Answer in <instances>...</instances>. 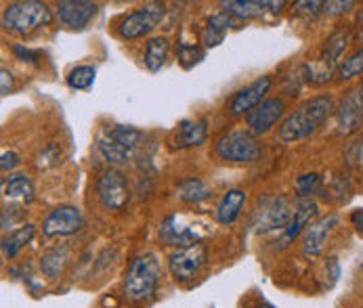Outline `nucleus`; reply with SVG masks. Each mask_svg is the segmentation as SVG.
I'll return each mask as SVG.
<instances>
[{"label":"nucleus","instance_id":"obj_1","mask_svg":"<svg viewBox=\"0 0 363 308\" xmlns=\"http://www.w3.org/2000/svg\"><path fill=\"white\" fill-rule=\"evenodd\" d=\"M334 111V101L330 95H317L303 105H298L279 126L277 137L281 143H296L315 135Z\"/></svg>","mask_w":363,"mask_h":308},{"label":"nucleus","instance_id":"obj_2","mask_svg":"<svg viewBox=\"0 0 363 308\" xmlns=\"http://www.w3.org/2000/svg\"><path fill=\"white\" fill-rule=\"evenodd\" d=\"M160 260L156 254H139L130 262L124 279V294L130 302H143L150 300L156 294L157 281H160Z\"/></svg>","mask_w":363,"mask_h":308},{"label":"nucleus","instance_id":"obj_3","mask_svg":"<svg viewBox=\"0 0 363 308\" xmlns=\"http://www.w3.org/2000/svg\"><path fill=\"white\" fill-rule=\"evenodd\" d=\"M52 19L51 8L47 2H38V0H19V2H11L6 4L4 13H2V25L4 30L19 34V36H28L32 32H36L38 28L49 25Z\"/></svg>","mask_w":363,"mask_h":308},{"label":"nucleus","instance_id":"obj_4","mask_svg":"<svg viewBox=\"0 0 363 308\" xmlns=\"http://www.w3.org/2000/svg\"><path fill=\"white\" fill-rule=\"evenodd\" d=\"M296 205L288 195H275V198H262L257 204L255 218H252V231L269 233L275 229H286L294 216Z\"/></svg>","mask_w":363,"mask_h":308},{"label":"nucleus","instance_id":"obj_5","mask_svg":"<svg viewBox=\"0 0 363 308\" xmlns=\"http://www.w3.org/2000/svg\"><path fill=\"white\" fill-rule=\"evenodd\" d=\"M214 152L225 161H257L262 147L250 130H231L216 141Z\"/></svg>","mask_w":363,"mask_h":308},{"label":"nucleus","instance_id":"obj_6","mask_svg":"<svg viewBox=\"0 0 363 308\" xmlns=\"http://www.w3.org/2000/svg\"><path fill=\"white\" fill-rule=\"evenodd\" d=\"M164 17V6L152 2V4H145L133 13H128L120 25H118V34L124 38V40H139L143 36H147L152 30H156L157 23L162 21Z\"/></svg>","mask_w":363,"mask_h":308},{"label":"nucleus","instance_id":"obj_7","mask_svg":"<svg viewBox=\"0 0 363 308\" xmlns=\"http://www.w3.org/2000/svg\"><path fill=\"white\" fill-rule=\"evenodd\" d=\"M97 198L107 210H122L128 204V181L120 170H105L97 181Z\"/></svg>","mask_w":363,"mask_h":308},{"label":"nucleus","instance_id":"obj_8","mask_svg":"<svg viewBox=\"0 0 363 308\" xmlns=\"http://www.w3.org/2000/svg\"><path fill=\"white\" fill-rule=\"evenodd\" d=\"M206 262V246L196 244L189 248H181L168 258L170 273L177 281H189L198 275V270Z\"/></svg>","mask_w":363,"mask_h":308},{"label":"nucleus","instance_id":"obj_9","mask_svg":"<svg viewBox=\"0 0 363 308\" xmlns=\"http://www.w3.org/2000/svg\"><path fill=\"white\" fill-rule=\"evenodd\" d=\"M82 212L76 205H59L43 222V233L47 237H63V235H74L82 229Z\"/></svg>","mask_w":363,"mask_h":308},{"label":"nucleus","instance_id":"obj_10","mask_svg":"<svg viewBox=\"0 0 363 308\" xmlns=\"http://www.w3.org/2000/svg\"><path fill=\"white\" fill-rule=\"evenodd\" d=\"M162 244L166 246H179V248H189L200 244V239L206 235L204 231H198L191 224H181V216L170 214L168 218H164L160 231H157Z\"/></svg>","mask_w":363,"mask_h":308},{"label":"nucleus","instance_id":"obj_11","mask_svg":"<svg viewBox=\"0 0 363 308\" xmlns=\"http://www.w3.org/2000/svg\"><path fill=\"white\" fill-rule=\"evenodd\" d=\"M286 113V103L279 97H269L257 105L250 113H246V124L252 135H264L269 132Z\"/></svg>","mask_w":363,"mask_h":308},{"label":"nucleus","instance_id":"obj_12","mask_svg":"<svg viewBox=\"0 0 363 308\" xmlns=\"http://www.w3.org/2000/svg\"><path fill=\"white\" fill-rule=\"evenodd\" d=\"M99 13V4L91 0H61L57 2V17L69 30H84Z\"/></svg>","mask_w":363,"mask_h":308},{"label":"nucleus","instance_id":"obj_13","mask_svg":"<svg viewBox=\"0 0 363 308\" xmlns=\"http://www.w3.org/2000/svg\"><path fill=\"white\" fill-rule=\"evenodd\" d=\"M271 84H273L271 76H260L259 80H255L252 84H248L242 91H238L235 97L229 103V113L233 118L250 113L257 105L264 101V95L271 91Z\"/></svg>","mask_w":363,"mask_h":308},{"label":"nucleus","instance_id":"obj_14","mask_svg":"<svg viewBox=\"0 0 363 308\" xmlns=\"http://www.w3.org/2000/svg\"><path fill=\"white\" fill-rule=\"evenodd\" d=\"M319 214V205L317 202H313L311 198H303L296 202V210H294V216L290 220V224L281 231V237H279V248H286L290 246L301 233L307 231V227L311 224L313 220L317 218Z\"/></svg>","mask_w":363,"mask_h":308},{"label":"nucleus","instance_id":"obj_15","mask_svg":"<svg viewBox=\"0 0 363 308\" xmlns=\"http://www.w3.org/2000/svg\"><path fill=\"white\" fill-rule=\"evenodd\" d=\"M338 224V216L336 214H328V216H321V218H315L311 224L307 227L305 231V237H303V252L305 256L317 258L323 248H325V241L332 233V229Z\"/></svg>","mask_w":363,"mask_h":308},{"label":"nucleus","instance_id":"obj_16","mask_svg":"<svg viewBox=\"0 0 363 308\" xmlns=\"http://www.w3.org/2000/svg\"><path fill=\"white\" fill-rule=\"evenodd\" d=\"M336 124L340 135H353L363 124V99L357 91H351L336 109Z\"/></svg>","mask_w":363,"mask_h":308},{"label":"nucleus","instance_id":"obj_17","mask_svg":"<svg viewBox=\"0 0 363 308\" xmlns=\"http://www.w3.org/2000/svg\"><path fill=\"white\" fill-rule=\"evenodd\" d=\"M208 124L206 120H183L179 128L174 130L170 145L174 149H185V147H200L206 143Z\"/></svg>","mask_w":363,"mask_h":308},{"label":"nucleus","instance_id":"obj_18","mask_svg":"<svg viewBox=\"0 0 363 308\" xmlns=\"http://www.w3.org/2000/svg\"><path fill=\"white\" fill-rule=\"evenodd\" d=\"M267 6L271 8V13H279L286 6V2L284 0H279V2H275V0H229V2H223L225 13L233 15L238 21L259 17L264 13Z\"/></svg>","mask_w":363,"mask_h":308},{"label":"nucleus","instance_id":"obj_19","mask_svg":"<svg viewBox=\"0 0 363 308\" xmlns=\"http://www.w3.org/2000/svg\"><path fill=\"white\" fill-rule=\"evenodd\" d=\"M231 25H238V19L233 15L225 13V11L212 15L206 21V25H204V32H202V40H204L208 49L218 47L225 40V34L229 32Z\"/></svg>","mask_w":363,"mask_h":308},{"label":"nucleus","instance_id":"obj_20","mask_svg":"<svg viewBox=\"0 0 363 308\" xmlns=\"http://www.w3.org/2000/svg\"><path fill=\"white\" fill-rule=\"evenodd\" d=\"M246 204V191H242V189H231V191H227L223 198H220V202L216 205V220L220 222V224H231V222H235L238 220V216H240V212H242V207Z\"/></svg>","mask_w":363,"mask_h":308},{"label":"nucleus","instance_id":"obj_21","mask_svg":"<svg viewBox=\"0 0 363 308\" xmlns=\"http://www.w3.org/2000/svg\"><path fill=\"white\" fill-rule=\"evenodd\" d=\"M36 235V227L34 224H23L15 231H11L9 235L2 237V254L4 258H15Z\"/></svg>","mask_w":363,"mask_h":308},{"label":"nucleus","instance_id":"obj_22","mask_svg":"<svg viewBox=\"0 0 363 308\" xmlns=\"http://www.w3.org/2000/svg\"><path fill=\"white\" fill-rule=\"evenodd\" d=\"M2 191L11 200H21L30 204L34 200V183L28 174H11L2 183Z\"/></svg>","mask_w":363,"mask_h":308},{"label":"nucleus","instance_id":"obj_23","mask_svg":"<svg viewBox=\"0 0 363 308\" xmlns=\"http://www.w3.org/2000/svg\"><path fill=\"white\" fill-rule=\"evenodd\" d=\"M177 193H179V200L185 204H202L212 195L210 187L198 176H189V178L181 181L177 185Z\"/></svg>","mask_w":363,"mask_h":308},{"label":"nucleus","instance_id":"obj_24","mask_svg":"<svg viewBox=\"0 0 363 308\" xmlns=\"http://www.w3.org/2000/svg\"><path fill=\"white\" fill-rule=\"evenodd\" d=\"M168 51H170V45L166 38L156 36V38H150L147 45H145V52H143V63L150 72H160L164 65H166V59H168Z\"/></svg>","mask_w":363,"mask_h":308},{"label":"nucleus","instance_id":"obj_25","mask_svg":"<svg viewBox=\"0 0 363 308\" xmlns=\"http://www.w3.org/2000/svg\"><path fill=\"white\" fill-rule=\"evenodd\" d=\"M97 149H99V154L104 155L105 161L116 164V166L128 164V161L135 157V154H133L130 149H126L124 145H120L118 141H113L109 135H101V137L97 139Z\"/></svg>","mask_w":363,"mask_h":308},{"label":"nucleus","instance_id":"obj_26","mask_svg":"<svg viewBox=\"0 0 363 308\" xmlns=\"http://www.w3.org/2000/svg\"><path fill=\"white\" fill-rule=\"evenodd\" d=\"M105 135H109L113 141H118L120 145H124L126 149H130L133 154H137V149L143 145L145 141V132L135 128V126H124V124H116L111 126Z\"/></svg>","mask_w":363,"mask_h":308},{"label":"nucleus","instance_id":"obj_27","mask_svg":"<svg viewBox=\"0 0 363 308\" xmlns=\"http://www.w3.org/2000/svg\"><path fill=\"white\" fill-rule=\"evenodd\" d=\"M95 78H97V69L93 65H78L67 74L65 82L72 91H86L95 84Z\"/></svg>","mask_w":363,"mask_h":308},{"label":"nucleus","instance_id":"obj_28","mask_svg":"<svg viewBox=\"0 0 363 308\" xmlns=\"http://www.w3.org/2000/svg\"><path fill=\"white\" fill-rule=\"evenodd\" d=\"M67 250L65 248H52L49 250L47 254H43L40 258V268H43V273L49 277V279H57L59 277V273L63 270V266H65V262H67Z\"/></svg>","mask_w":363,"mask_h":308},{"label":"nucleus","instance_id":"obj_29","mask_svg":"<svg viewBox=\"0 0 363 308\" xmlns=\"http://www.w3.org/2000/svg\"><path fill=\"white\" fill-rule=\"evenodd\" d=\"M338 78L340 80H351L355 76L363 74V47L359 51H355L351 57H347L340 65H338Z\"/></svg>","mask_w":363,"mask_h":308},{"label":"nucleus","instance_id":"obj_30","mask_svg":"<svg viewBox=\"0 0 363 308\" xmlns=\"http://www.w3.org/2000/svg\"><path fill=\"white\" fill-rule=\"evenodd\" d=\"M177 59L181 63L183 69H191L194 65H198L204 59V51L196 45H187V42H179L177 47Z\"/></svg>","mask_w":363,"mask_h":308},{"label":"nucleus","instance_id":"obj_31","mask_svg":"<svg viewBox=\"0 0 363 308\" xmlns=\"http://www.w3.org/2000/svg\"><path fill=\"white\" fill-rule=\"evenodd\" d=\"M321 185V176L317 172H307V174H301L296 178V195L303 200V198H311V193H315Z\"/></svg>","mask_w":363,"mask_h":308},{"label":"nucleus","instance_id":"obj_32","mask_svg":"<svg viewBox=\"0 0 363 308\" xmlns=\"http://www.w3.org/2000/svg\"><path fill=\"white\" fill-rule=\"evenodd\" d=\"M353 6H355V2H351V0H347V2H342V0H330V2H323V8L321 11L325 15H330V17H336V15L349 13Z\"/></svg>","mask_w":363,"mask_h":308},{"label":"nucleus","instance_id":"obj_33","mask_svg":"<svg viewBox=\"0 0 363 308\" xmlns=\"http://www.w3.org/2000/svg\"><path fill=\"white\" fill-rule=\"evenodd\" d=\"M21 218V210H19V205H6L4 210H2V229L6 231L9 227H13V222L15 220H19Z\"/></svg>","mask_w":363,"mask_h":308},{"label":"nucleus","instance_id":"obj_34","mask_svg":"<svg viewBox=\"0 0 363 308\" xmlns=\"http://www.w3.org/2000/svg\"><path fill=\"white\" fill-rule=\"evenodd\" d=\"M13 55L19 59V61H28V63H38V52L32 51V49H26L23 45H15L13 47Z\"/></svg>","mask_w":363,"mask_h":308},{"label":"nucleus","instance_id":"obj_35","mask_svg":"<svg viewBox=\"0 0 363 308\" xmlns=\"http://www.w3.org/2000/svg\"><path fill=\"white\" fill-rule=\"evenodd\" d=\"M57 159H59V149H57L55 145H51V147H47V149L40 154V157H38V166H40V168L55 166V164H57Z\"/></svg>","mask_w":363,"mask_h":308},{"label":"nucleus","instance_id":"obj_36","mask_svg":"<svg viewBox=\"0 0 363 308\" xmlns=\"http://www.w3.org/2000/svg\"><path fill=\"white\" fill-rule=\"evenodd\" d=\"M325 275L330 277V283L328 285H334L336 279H338V275H340V266H338V258L336 256L328 258V262H325Z\"/></svg>","mask_w":363,"mask_h":308},{"label":"nucleus","instance_id":"obj_37","mask_svg":"<svg viewBox=\"0 0 363 308\" xmlns=\"http://www.w3.org/2000/svg\"><path fill=\"white\" fill-rule=\"evenodd\" d=\"M17 164H19V155L15 154V152H2V157H0L2 172H11Z\"/></svg>","mask_w":363,"mask_h":308},{"label":"nucleus","instance_id":"obj_38","mask_svg":"<svg viewBox=\"0 0 363 308\" xmlns=\"http://www.w3.org/2000/svg\"><path fill=\"white\" fill-rule=\"evenodd\" d=\"M332 191H334L340 200H347V195H345V193H349V191H351V185H349V181H347V178H342V176H340V178H336V181H334V189H332Z\"/></svg>","mask_w":363,"mask_h":308},{"label":"nucleus","instance_id":"obj_39","mask_svg":"<svg viewBox=\"0 0 363 308\" xmlns=\"http://www.w3.org/2000/svg\"><path fill=\"white\" fill-rule=\"evenodd\" d=\"M0 80H2V86H0L2 95L13 93V76H11V72H6V69L2 67V69H0Z\"/></svg>","mask_w":363,"mask_h":308},{"label":"nucleus","instance_id":"obj_40","mask_svg":"<svg viewBox=\"0 0 363 308\" xmlns=\"http://www.w3.org/2000/svg\"><path fill=\"white\" fill-rule=\"evenodd\" d=\"M351 222L355 224V229L363 235V210H355V212L351 214Z\"/></svg>","mask_w":363,"mask_h":308},{"label":"nucleus","instance_id":"obj_41","mask_svg":"<svg viewBox=\"0 0 363 308\" xmlns=\"http://www.w3.org/2000/svg\"><path fill=\"white\" fill-rule=\"evenodd\" d=\"M357 40H363V6L357 11Z\"/></svg>","mask_w":363,"mask_h":308},{"label":"nucleus","instance_id":"obj_42","mask_svg":"<svg viewBox=\"0 0 363 308\" xmlns=\"http://www.w3.org/2000/svg\"><path fill=\"white\" fill-rule=\"evenodd\" d=\"M257 308H275V307H271V304H260V307H257Z\"/></svg>","mask_w":363,"mask_h":308}]
</instances>
